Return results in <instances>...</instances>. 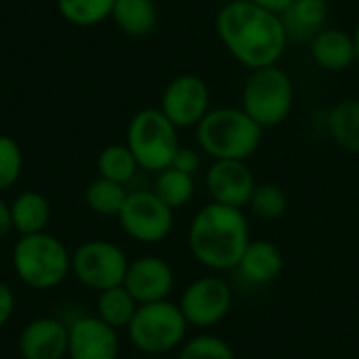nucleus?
<instances>
[{
	"mask_svg": "<svg viewBox=\"0 0 359 359\" xmlns=\"http://www.w3.org/2000/svg\"><path fill=\"white\" fill-rule=\"evenodd\" d=\"M217 36L236 61L250 72L278 65L288 36L280 15L250 0H231L217 13Z\"/></svg>",
	"mask_w": 359,
	"mask_h": 359,
	"instance_id": "nucleus-1",
	"label": "nucleus"
},
{
	"mask_svg": "<svg viewBox=\"0 0 359 359\" xmlns=\"http://www.w3.org/2000/svg\"><path fill=\"white\" fill-rule=\"evenodd\" d=\"M187 244L200 265L212 271L238 269L250 244L248 219L240 208L210 202L196 212Z\"/></svg>",
	"mask_w": 359,
	"mask_h": 359,
	"instance_id": "nucleus-2",
	"label": "nucleus"
},
{
	"mask_svg": "<svg viewBox=\"0 0 359 359\" xmlns=\"http://www.w3.org/2000/svg\"><path fill=\"white\" fill-rule=\"evenodd\" d=\"M196 128L200 147L212 160L246 162L263 139V128L242 107L210 109Z\"/></svg>",
	"mask_w": 359,
	"mask_h": 359,
	"instance_id": "nucleus-3",
	"label": "nucleus"
},
{
	"mask_svg": "<svg viewBox=\"0 0 359 359\" xmlns=\"http://www.w3.org/2000/svg\"><path fill=\"white\" fill-rule=\"evenodd\" d=\"M13 269L25 286L50 290L72 271V255L59 238L46 231L29 233L21 236L13 248Z\"/></svg>",
	"mask_w": 359,
	"mask_h": 359,
	"instance_id": "nucleus-4",
	"label": "nucleus"
},
{
	"mask_svg": "<svg viewBox=\"0 0 359 359\" xmlns=\"http://www.w3.org/2000/svg\"><path fill=\"white\" fill-rule=\"evenodd\" d=\"M177 130L179 128L160 111V107H145L137 111L126 128V145L139 168L149 172L168 168L181 147Z\"/></svg>",
	"mask_w": 359,
	"mask_h": 359,
	"instance_id": "nucleus-5",
	"label": "nucleus"
},
{
	"mask_svg": "<svg viewBox=\"0 0 359 359\" xmlns=\"http://www.w3.org/2000/svg\"><path fill=\"white\" fill-rule=\"evenodd\" d=\"M294 105V86L290 76L278 67L252 69L242 90V109L261 126L271 128L282 124Z\"/></svg>",
	"mask_w": 359,
	"mask_h": 359,
	"instance_id": "nucleus-6",
	"label": "nucleus"
},
{
	"mask_svg": "<svg viewBox=\"0 0 359 359\" xmlns=\"http://www.w3.org/2000/svg\"><path fill=\"white\" fill-rule=\"evenodd\" d=\"M187 328L189 324L183 318L179 305L170 301H158L139 305L126 330L130 343L139 351L149 355H162L185 343Z\"/></svg>",
	"mask_w": 359,
	"mask_h": 359,
	"instance_id": "nucleus-7",
	"label": "nucleus"
},
{
	"mask_svg": "<svg viewBox=\"0 0 359 359\" xmlns=\"http://www.w3.org/2000/svg\"><path fill=\"white\" fill-rule=\"evenodd\" d=\"M128 259L120 246L107 240H90L72 255V271L78 282L93 290H109L124 284Z\"/></svg>",
	"mask_w": 359,
	"mask_h": 359,
	"instance_id": "nucleus-8",
	"label": "nucleus"
},
{
	"mask_svg": "<svg viewBox=\"0 0 359 359\" xmlns=\"http://www.w3.org/2000/svg\"><path fill=\"white\" fill-rule=\"evenodd\" d=\"M118 221L124 233L141 244H158L166 240L175 225V210H170L154 191H130Z\"/></svg>",
	"mask_w": 359,
	"mask_h": 359,
	"instance_id": "nucleus-9",
	"label": "nucleus"
},
{
	"mask_svg": "<svg viewBox=\"0 0 359 359\" xmlns=\"http://www.w3.org/2000/svg\"><path fill=\"white\" fill-rule=\"evenodd\" d=\"M231 303L233 292L229 284L219 276H204L183 290L179 309L189 326L212 328L227 318Z\"/></svg>",
	"mask_w": 359,
	"mask_h": 359,
	"instance_id": "nucleus-10",
	"label": "nucleus"
},
{
	"mask_svg": "<svg viewBox=\"0 0 359 359\" xmlns=\"http://www.w3.org/2000/svg\"><path fill=\"white\" fill-rule=\"evenodd\" d=\"M160 111L177 128L198 126L210 111L208 84L196 74H181L172 78L162 93Z\"/></svg>",
	"mask_w": 359,
	"mask_h": 359,
	"instance_id": "nucleus-11",
	"label": "nucleus"
},
{
	"mask_svg": "<svg viewBox=\"0 0 359 359\" xmlns=\"http://www.w3.org/2000/svg\"><path fill=\"white\" fill-rule=\"evenodd\" d=\"M257 187L252 170L240 160H215L206 172V189L212 202L244 208Z\"/></svg>",
	"mask_w": 359,
	"mask_h": 359,
	"instance_id": "nucleus-12",
	"label": "nucleus"
},
{
	"mask_svg": "<svg viewBox=\"0 0 359 359\" xmlns=\"http://www.w3.org/2000/svg\"><path fill=\"white\" fill-rule=\"evenodd\" d=\"M122 286L139 305L168 301V294L175 288V271L160 257H139L133 263H128Z\"/></svg>",
	"mask_w": 359,
	"mask_h": 359,
	"instance_id": "nucleus-13",
	"label": "nucleus"
},
{
	"mask_svg": "<svg viewBox=\"0 0 359 359\" xmlns=\"http://www.w3.org/2000/svg\"><path fill=\"white\" fill-rule=\"evenodd\" d=\"M118 330L101 322L97 316L78 318L69 324V359H118Z\"/></svg>",
	"mask_w": 359,
	"mask_h": 359,
	"instance_id": "nucleus-14",
	"label": "nucleus"
},
{
	"mask_svg": "<svg viewBox=\"0 0 359 359\" xmlns=\"http://www.w3.org/2000/svg\"><path fill=\"white\" fill-rule=\"evenodd\" d=\"M69 326L57 318L32 320L19 337L23 359H63L67 355Z\"/></svg>",
	"mask_w": 359,
	"mask_h": 359,
	"instance_id": "nucleus-15",
	"label": "nucleus"
},
{
	"mask_svg": "<svg viewBox=\"0 0 359 359\" xmlns=\"http://www.w3.org/2000/svg\"><path fill=\"white\" fill-rule=\"evenodd\" d=\"M309 53L318 67L326 72H343L358 59L353 34L339 27H324L309 44Z\"/></svg>",
	"mask_w": 359,
	"mask_h": 359,
	"instance_id": "nucleus-16",
	"label": "nucleus"
},
{
	"mask_svg": "<svg viewBox=\"0 0 359 359\" xmlns=\"http://www.w3.org/2000/svg\"><path fill=\"white\" fill-rule=\"evenodd\" d=\"M282 269H284V255L269 240H250L238 265V271L244 278V282L255 286H267L276 282Z\"/></svg>",
	"mask_w": 359,
	"mask_h": 359,
	"instance_id": "nucleus-17",
	"label": "nucleus"
},
{
	"mask_svg": "<svg viewBox=\"0 0 359 359\" xmlns=\"http://www.w3.org/2000/svg\"><path fill=\"white\" fill-rule=\"evenodd\" d=\"M288 40H313L324 27L328 19V2L326 0H294L280 15Z\"/></svg>",
	"mask_w": 359,
	"mask_h": 359,
	"instance_id": "nucleus-18",
	"label": "nucleus"
},
{
	"mask_svg": "<svg viewBox=\"0 0 359 359\" xmlns=\"http://www.w3.org/2000/svg\"><path fill=\"white\" fill-rule=\"evenodd\" d=\"M11 219L21 236L42 233L50 221V202L40 191H23L11 202Z\"/></svg>",
	"mask_w": 359,
	"mask_h": 359,
	"instance_id": "nucleus-19",
	"label": "nucleus"
},
{
	"mask_svg": "<svg viewBox=\"0 0 359 359\" xmlns=\"http://www.w3.org/2000/svg\"><path fill=\"white\" fill-rule=\"evenodd\" d=\"M111 19L126 36L141 38L154 32L158 8L154 0H116Z\"/></svg>",
	"mask_w": 359,
	"mask_h": 359,
	"instance_id": "nucleus-20",
	"label": "nucleus"
},
{
	"mask_svg": "<svg viewBox=\"0 0 359 359\" xmlns=\"http://www.w3.org/2000/svg\"><path fill=\"white\" fill-rule=\"evenodd\" d=\"M326 124L332 141L339 147L359 154V99H343L332 105Z\"/></svg>",
	"mask_w": 359,
	"mask_h": 359,
	"instance_id": "nucleus-21",
	"label": "nucleus"
},
{
	"mask_svg": "<svg viewBox=\"0 0 359 359\" xmlns=\"http://www.w3.org/2000/svg\"><path fill=\"white\" fill-rule=\"evenodd\" d=\"M137 309H139V303L130 297V292L124 286H116V288L99 292L97 318L116 330L128 328Z\"/></svg>",
	"mask_w": 359,
	"mask_h": 359,
	"instance_id": "nucleus-22",
	"label": "nucleus"
},
{
	"mask_svg": "<svg viewBox=\"0 0 359 359\" xmlns=\"http://www.w3.org/2000/svg\"><path fill=\"white\" fill-rule=\"evenodd\" d=\"M170 210L183 208L191 202L194 191H196V183H194V175L181 172L172 166L164 168L158 172L154 189H151Z\"/></svg>",
	"mask_w": 359,
	"mask_h": 359,
	"instance_id": "nucleus-23",
	"label": "nucleus"
},
{
	"mask_svg": "<svg viewBox=\"0 0 359 359\" xmlns=\"http://www.w3.org/2000/svg\"><path fill=\"white\" fill-rule=\"evenodd\" d=\"M126 198H128V191L124 185L103 179V177L90 181L84 191L86 206L95 215H101V217H118Z\"/></svg>",
	"mask_w": 359,
	"mask_h": 359,
	"instance_id": "nucleus-24",
	"label": "nucleus"
},
{
	"mask_svg": "<svg viewBox=\"0 0 359 359\" xmlns=\"http://www.w3.org/2000/svg\"><path fill=\"white\" fill-rule=\"evenodd\" d=\"M116 0H57L59 15L76 27H93L111 17Z\"/></svg>",
	"mask_w": 359,
	"mask_h": 359,
	"instance_id": "nucleus-25",
	"label": "nucleus"
},
{
	"mask_svg": "<svg viewBox=\"0 0 359 359\" xmlns=\"http://www.w3.org/2000/svg\"><path fill=\"white\" fill-rule=\"evenodd\" d=\"M97 168H99V177L116 181L120 185H126L135 177L139 164H137L133 151L128 149V145L114 143V145H107L101 149V154L97 158Z\"/></svg>",
	"mask_w": 359,
	"mask_h": 359,
	"instance_id": "nucleus-26",
	"label": "nucleus"
},
{
	"mask_svg": "<svg viewBox=\"0 0 359 359\" xmlns=\"http://www.w3.org/2000/svg\"><path fill=\"white\" fill-rule=\"evenodd\" d=\"M248 208L259 219L276 221V219L286 215V210H288V196H286V191L282 187H278L273 183H263V185L255 187L252 198L248 202Z\"/></svg>",
	"mask_w": 359,
	"mask_h": 359,
	"instance_id": "nucleus-27",
	"label": "nucleus"
},
{
	"mask_svg": "<svg viewBox=\"0 0 359 359\" xmlns=\"http://www.w3.org/2000/svg\"><path fill=\"white\" fill-rule=\"evenodd\" d=\"M179 359H236L229 343L215 334H200L181 345Z\"/></svg>",
	"mask_w": 359,
	"mask_h": 359,
	"instance_id": "nucleus-28",
	"label": "nucleus"
},
{
	"mask_svg": "<svg viewBox=\"0 0 359 359\" xmlns=\"http://www.w3.org/2000/svg\"><path fill=\"white\" fill-rule=\"evenodd\" d=\"M21 170H23V154L19 143L8 135H0V191L13 187Z\"/></svg>",
	"mask_w": 359,
	"mask_h": 359,
	"instance_id": "nucleus-29",
	"label": "nucleus"
},
{
	"mask_svg": "<svg viewBox=\"0 0 359 359\" xmlns=\"http://www.w3.org/2000/svg\"><path fill=\"white\" fill-rule=\"evenodd\" d=\"M170 166L177 168V170H181V172L196 175V170L200 168V156H198V151L191 149V147H179V151L175 154Z\"/></svg>",
	"mask_w": 359,
	"mask_h": 359,
	"instance_id": "nucleus-30",
	"label": "nucleus"
},
{
	"mask_svg": "<svg viewBox=\"0 0 359 359\" xmlns=\"http://www.w3.org/2000/svg\"><path fill=\"white\" fill-rule=\"evenodd\" d=\"M13 311H15V294L4 282H0V328L6 326V322L13 318Z\"/></svg>",
	"mask_w": 359,
	"mask_h": 359,
	"instance_id": "nucleus-31",
	"label": "nucleus"
},
{
	"mask_svg": "<svg viewBox=\"0 0 359 359\" xmlns=\"http://www.w3.org/2000/svg\"><path fill=\"white\" fill-rule=\"evenodd\" d=\"M250 2L265 8V11H269V13H273V15H282L294 0H250Z\"/></svg>",
	"mask_w": 359,
	"mask_h": 359,
	"instance_id": "nucleus-32",
	"label": "nucleus"
},
{
	"mask_svg": "<svg viewBox=\"0 0 359 359\" xmlns=\"http://www.w3.org/2000/svg\"><path fill=\"white\" fill-rule=\"evenodd\" d=\"M13 229V219H11V204H6L0 198V238L8 236Z\"/></svg>",
	"mask_w": 359,
	"mask_h": 359,
	"instance_id": "nucleus-33",
	"label": "nucleus"
},
{
	"mask_svg": "<svg viewBox=\"0 0 359 359\" xmlns=\"http://www.w3.org/2000/svg\"><path fill=\"white\" fill-rule=\"evenodd\" d=\"M353 40H355V53H358V59H359V21H358V25H355V32H353Z\"/></svg>",
	"mask_w": 359,
	"mask_h": 359,
	"instance_id": "nucleus-34",
	"label": "nucleus"
}]
</instances>
